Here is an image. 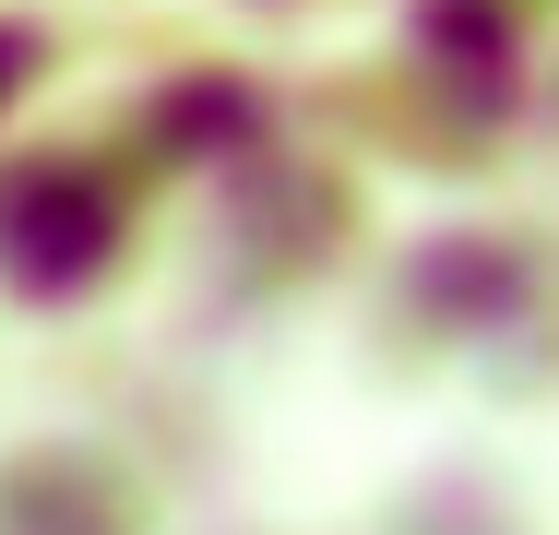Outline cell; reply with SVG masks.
Masks as SVG:
<instances>
[{
  "mask_svg": "<svg viewBox=\"0 0 559 535\" xmlns=\"http://www.w3.org/2000/svg\"><path fill=\"white\" fill-rule=\"evenodd\" d=\"M0 262H12L24 286H72V274H96V262H108V191L72 179V167H24V179H0Z\"/></svg>",
  "mask_w": 559,
  "mask_h": 535,
  "instance_id": "obj_1",
  "label": "cell"
},
{
  "mask_svg": "<svg viewBox=\"0 0 559 535\" xmlns=\"http://www.w3.org/2000/svg\"><path fill=\"white\" fill-rule=\"evenodd\" d=\"M167 119H179V143H215V119H238V131H250V96H238V84H191Z\"/></svg>",
  "mask_w": 559,
  "mask_h": 535,
  "instance_id": "obj_2",
  "label": "cell"
},
{
  "mask_svg": "<svg viewBox=\"0 0 559 535\" xmlns=\"http://www.w3.org/2000/svg\"><path fill=\"white\" fill-rule=\"evenodd\" d=\"M24 60H36V48H24V24H0V96L24 84Z\"/></svg>",
  "mask_w": 559,
  "mask_h": 535,
  "instance_id": "obj_3",
  "label": "cell"
}]
</instances>
